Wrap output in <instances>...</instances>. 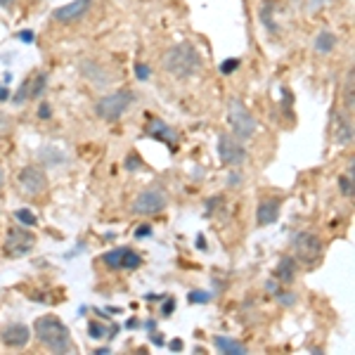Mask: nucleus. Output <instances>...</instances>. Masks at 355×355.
<instances>
[{"mask_svg":"<svg viewBox=\"0 0 355 355\" xmlns=\"http://www.w3.org/2000/svg\"><path fill=\"white\" fill-rule=\"evenodd\" d=\"M163 69L176 79H189L202 69V55L194 45H173L163 53Z\"/></svg>","mask_w":355,"mask_h":355,"instance_id":"f257e3e1","label":"nucleus"},{"mask_svg":"<svg viewBox=\"0 0 355 355\" xmlns=\"http://www.w3.org/2000/svg\"><path fill=\"white\" fill-rule=\"evenodd\" d=\"M36 337L40 339L43 346H48L53 353H69L71 351V337L69 329H66L64 322L55 315H43L36 320L34 325Z\"/></svg>","mask_w":355,"mask_h":355,"instance_id":"f03ea898","label":"nucleus"},{"mask_svg":"<svg viewBox=\"0 0 355 355\" xmlns=\"http://www.w3.org/2000/svg\"><path fill=\"white\" fill-rule=\"evenodd\" d=\"M133 100H135V97H133L131 90L111 92V95L97 100L95 111H97V116L105 118V121H118V118H121L128 111V107L133 105Z\"/></svg>","mask_w":355,"mask_h":355,"instance_id":"7ed1b4c3","label":"nucleus"},{"mask_svg":"<svg viewBox=\"0 0 355 355\" xmlns=\"http://www.w3.org/2000/svg\"><path fill=\"white\" fill-rule=\"evenodd\" d=\"M228 121H230V126H233L235 137H239V140H249V137L256 133V128H259L256 118L251 116V111L246 109V107L241 105L239 100H230V105H228Z\"/></svg>","mask_w":355,"mask_h":355,"instance_id":"20e7f679","label":"nucleus"},{"mask_svg":"<svg viewBox=\"0 0 355 355\" xmlns=\"http://www.w3.org/2000/svg\"><path fill=\"white\" fill-rule=\"evenodd\" d=\"M168 204V197L161 187H149L142 189L140 194L135 197L133 202V213L137 215H154V213H161Z\"/></svg>","mask_w":355,"mask_h":355,"instance_id":"39448f33","label":"nucleus"},{"mask_svg":"<svg viewBox=\"0 0 355 355\" xmlns=\"http://www.w3.org/2000/svg\"><path fill=\"white\" fill-rule=\"evenodd\" d=\"M322 256V241L313 233H301L294 239V261H301L306 265L317 263Z\"/></svg>","mask_w":355,"mask_h":355,"instance_id":"423d86ee","label":"nucleus"},{"mask_svg":"<svg viewBox=\"0 0 355 355\" xmlns=\"http://www.w3.org/2000/svg\"><path fill=\"white\" fill-rule=\"evenodd\" d=\"M34 244H36L34 233H29V230L24 228H10L8 235H5L3 251L10 259H19V256L29 254V251L34 249Z\"/></svg>","mask_w":355,"mask_h":355,"instance_id":"0eeeda50","label":"nucleus"},{"mask_svg":"<svg viewBox=\"0 0 355 355\" xmlns=\"http://www.w3.org/2000/svg\"><path fill=\"white\" fill-rule=\"evenodd\" d=\"M218 157L225 166H239L241 161L246 159V149L241 145L239 137H233L228 133L218 137Z\"/></svg>","mask_w":355,"mask_h":355,"instance_id":"6e6552de","label":"nucleus"},{"mask_svg":"<svg viewBox=\"0 0 355 355\" xmlns=\"http://www.w3.org/2000/svg\"><path fill=\"white\" fill-rule=\"evenodd\" d=\"M90 5H92V0H74V3L62 5V8L55 10L53 17H55V22H60V24H74L88 14Z\"/></svg>","mask_w":355,"mask_h":355,"instance_id":"1a4fd4ad","label":"nucleus"},{"mask_svg":"<svg viewBox=\"0 0 355 355\" xmlns=\"http://www.w3.org/2000/svg\"><path fill=\"white\" fill-rule=\"evenodd\" d=\"M19 187L27 194H40L48 187V176L38 166H27L19 173Z\"/></svg>","mask_w":355,"mask_h":355,"instance_id":"9d476101","label":"nucleus"},{"mask_svg":"<svg viewBox=\"0 0 355 355\" xmlns=\"http://www.w3.org/2000/svg\"><path fill=\"white\" fill-rule=\"evenodd\" d=\"M102 261H105V265H109V267H126V270H133V267H137L142 263L140 256H137L133 249H128V246L107 251V254L102 256Z\"/></svg>","mask_w":355,"mask_h":355,"instance_id":"9b49d317","label":"nucleus"},{"mask_svg":"<svg viewBox=\"0 0 355 355\" xmlns=\"http://www.w3.org/2000/svg\"><path fill=\"white\" fill-rule=\"evenodd\" d=\"M0 341L10 348H24L31 341V332L22 322H12V325H8L0 332Z\"/></svg>","mask_w":355,"mask_h":355,"instance_id":"f8f14e48","label":"nucleus"},{"mask_svg":"<svg viewBox=\"0 0 355 355\" xmlns=\"http://www.w3.org/2000/svg\"><path fill=\"white\" fill-rule=\"evenodd\" d=\"M334 140L341 147L353 145V116L334 114Z\"/></svg>","mask_w":355,"mask_h":355,"instance_id":"ddd939ff","label":"nucleus"},{"mask_svg":"<svg viewBox=\"0 0 355 355\" xmlns=\"http://www.w3.org/2000/svg\"><path fill=\"white\" fill-rule=\"evenodd\" d=\"M280 209L282 202L277 197H267L259 202V211H256V220L259 225H272L277 218H280Z\"/></svg>","mask_w":355,"mask_h":355,"instance_id":"4468645a","label":"nucleus"},{"mask_svg":"<svg viewBox=\"0 0 355 355\" xmlns=\"http://www.w3.org/2000/svg\"><path fill=\"white\" fill-rule=\"evenodd\" d=\"M149 135L159 137V140H163V142H166V145L171 147V149H176L178 133L173 131V128L168 126V123H163V121H154L152 126H149Z\"/></svg>","mask_w":355,"mask_h":355,"instance_id":"2eb2a0df","label":"nucleus"},{"mask_svg":"<svg viewBox=\"0 0 355 355\" xmlns=\"http://www.w3.org/2000/svg\"><path fill=\"white\" fill-rule=\"evenodd\" d=\"M294 275H296V261L291 256L280 259V263L275 267V280L282 282V285H289V282H294Z\"/></svg>","mask_w":355,"mask_h":355,"instance_id":"dca6fc26","label":"nucleus"},{"mask_svg":"<svg viewBox=\"0 0 355 355\" xmlns=\"http://www.w3.org/2000/svg\"><path fill=\"white\" fill-rule=\"evenodd\" d=\"M337 45V36L332 31H320L315 38V53L317 55H329Z\"/></svg>","mask_w":355,"mask_h":355,"instance_id":"f3484780","label":"nucleus"},{"mask_svg":"<svg viewBox=\"0 0 355 355\" xmlns=\"http://www.w3.org/2000/svg\"><path fill=\"white\" fill-rule=\"evenodd\" d=\"M355 76L353 71H348V79L343 83V107H346V114L353 116V109H355Z\"/></svg>","mask_w":355,"mask_h":355,"instance_id":"a211bd4d","label":"nucleus"},{"mask_svg":"<svg viewBox=\"0 0 355 355\" xmlns=\"http://www.w3.org/2000/svg\"><path fill=\"white\" fill-rule=\"evenodd\" d=\"M215 348H218L220 353H228V355H244L246 348L241 346V343L233 341V339H225V337H215L213 339Z\"/></svg>","mask_w":355,"mask_h":355,"instance_id":"6ab92c4d","label":"nucleus"},{"mask_svg":"<svg viewBox=\"0 0 355 355\" xmlns=\"http://www.w3.org/2000/svg\"><path fill=\"white\" fill-rule=\"evenodd\" d=\"M38 157H40V161L48 163V166H60V163L64 161V154H62L60 149H57V147H53V145L40 149Z\"/></svg>","mask_w":355,"mask_h":355,"instance_id":"aec40b11","label":"nucleus"},{"mask_svg":"<svg viewBox=\"0 0 355 355\" xmlns=\"http://www.w3.org/2000/svg\"><path fill=\"white\" fill-rule=\"evenodd\" d=\"M45 83H48L45 74H36L34 79H29V97H38L45 90Z\"/></svg>","mask_w":355,"mask_h":355,"instance_id":"412c9836","label":"nucleus"},{"mask_svg":"<svg viewBox=\"0 0 355 355\" xmlns=\"http://www.w3.org/2000/svg\"><path fill=\"white\" fill-rule=\"evenodd\" d=\"M339 187H341V194L348 199H353V163L348 168V176H341L339 178Z\"/></svg>","mask_w":355,"mask_h":355,"instance_id":"4be33fe9","label":"nucleus"},{"mask_svg":"<svg viewBox=\"0 0 355 355\" xmlns=\"http://www.w3.org/2000/svg\"><path fill=\"white\" fill-rule=\"evenodd\" d=\"M14 215H17V220H19V223H22V225H27V228H31V225H36V215L31 213L29 209H19Z\"/></svg>","mask_w":355,"mask_h":355,"instance_id":"5701e85b","label":"nucleus"},{"mask_svg":"<svg viewBox=\"0 0 355 355\" xmlns=\"http://www.w3.org/2000/svg\"><path fill=\"white\" fill-rule=\"evenodd\" d=\"M88 334L92 339H102V337H107V329L100 325V322H90V327H88Z\"/></svg>","mask_w":355,"mask_h":355,"instance_id":"b1692460","label":"nucleus"},{"mask_svg":"<svg viewBox=\"0 0 355 355\" xmlns=\"http://www.w3.org/2000/svg\"><path fill=\"white\" fill-rule=\"evenodd\" d=\"M209 301H211L209 291H192L189 294V303H209Z\"/></svg>","mask_w":355,"mask_h":355,"instance_id":"393cba45","label":"nucleus"},{"mask_svg":"<svg viewBox=\"0 0 355 355\" xmlns=\"http://www.w3.org/2000/svg\"><path fill=\"white\" fill-rule=\"evenodd\" d=\"M237 66H239V60H225L223 64H220V71H223V74H233V71H237Z\"/></svg>","mask_w":355,"mask_h":355,"instance_id":"a878e982","label":"nucleus"},{"mask_svg":"<svg viewBox=\"0 0 355 355\" xmlns=\"http://www.w3.org/2000/svg\"><path fill=\"white\" fill-rule=\"evenodd\" d=\"M10 131H12V121L8 116H0V137L8 135Z\"/></svg>","mask_w":355,"mask_h":355,"instance_id":"bb28decb","label":"nucleus"},{"mask_svg":"<svg viewBox=\"0 0 355 355\" xmlns=\"http://www.w3.org/2000/svg\"><path fill=\"white\" fill-rule=\"evenodd\" d=\"M135 76L140 81H147L149 79V66L147 64H135Z\"/></svg>","mask_w":355,"mask_h":355,"instance_id":"cd10ccee","label":"nucleus"},{"mask_svg":"<svg viewBox=\"0 0 355 355\" xmlns=\"http://www.w3.org/2000/svg\"><path fill=\"white\" fill-rule=\"evenodd\" d=\"M173 308H176V301H173V298H166V301H163V306H161V313H163V315H171Z\"/></svg>","mask_w":355,"mask_h":355,"instance_id":"c85d7f7f","label":"nucleus"},{"mask_svg":"<svg viewBox=\"0 0 355 355\" xmlns=\"http://www.w3.org/2000/svg\"><path fill=\"white\" fill-rule=\"evenodd\" d=\"M327 0H308L306 3V8H308V12H315L317 8H322V5H325Z\"/></svg>","mask_w":355,"mask_h":355,"instance_id":"c756f323","label":"nucleus"},{"mask_svg":"<svg viewBox=\"0 0 355 355\" xmlns=\"http://www.w3.org/2000/svg\"><path fill=\"white\" fill-rule=\"evenodd\" d=\"M126 168H128V171H135V168H140V159H135V157H128Z\"/></svg>","mask_w":355,"mask_h":355,"instance_id":"7c9ffc66","label":"nucleus"},{"mask_svg":"<svg viewBox=\"0 0 355 355\" xmlns=\"http://www.w3.org/2000/svg\"><path fill=\"white\" fill-rule=\"evenodd\" d=\"M50 114H53V111H50V105H40L38 107V116L40 118H50Z\"/></svg>","mask_w":355,"mask_h":355,"instance_id":"2f4dec72","label":"nucleus"},{"mask_svg":"<svg viewBox=\"0 0 355 355\" xmlns=\"http://www.w3.org/2000/svg\"><path fill=\"white\" fill-rule=\"evenodd\" d=\"M147 235H152V228H149V225H142V228L135 230V237H147Z\"/></svg>","mask_w":355,"mask_h":355,"instance_id":"473e14b6","label":"nucleus"},{"mask_svg":"<svg viewBox=\"0 0 355 355\" xmlns=\"http://www.w3.org/2000/svg\"><path fill=\"white\" fill-rule=\"evenodd\" d=\"M239 173H230V178H228V185L230 187H237V185H239Z\"/></svg>","mask_w":355,"mask_h":355,"instance_id":"72a5a7b5","label":"nucleus"},{"mask_svg":"<svg viewBox=\"0 0 355 355\" xmlns=\"http://www.w3.org/2000/svg\"><path fill=\"white\" fill-rule=\"evenodd\" d=\"M168 348H171V351H183V341H180V339H173V341L168 343Z\"/></svg>","mask_w":355,"mask_h":355,"instance_id":"f704fd0d","label":"nucleus"},{"mask_svg":"<svg viewBox=\"0 0 355 355\" xmlns=\"http://www.w3.org/2000/svg\"><path fill=\"white\" fill-rule=\"evenodd\" d=\"M149 339H152V343H157V346H163V337H161V334H159V332H154Z\"/></svg>","mask_w":355,"mask_h":355,"instance_id":"c9c22d12","label":"nucleus"},{"mask_svg":"<svg viewBox=\"0 0 355 355\" xmlns=\"http://www.w3.org/2000/svg\"><path fill=\"white\" fill-rule=\"evenodd\" d=\"M19 38H22L24 43H31V40H34V34H31V31H22V34H19Z\"/></svg>","mask_w":355,"mask_h":355,"instance_id":"e433bc0d","label":"nucleus"},{"mask_svg":"<svg viewBox=\"0 0 355 355\" xmlns=\"http://www.w3.org/2000/svg\"><path fill=\"white\" fill-rule=\"evenodd\" d=\"M14 5V0H0V8H5V10H10Z\"/></svg>","mask_w":355,"mask_h":355,"instance_id":"4c0bfd02","label":"nucleus"},{"mask_svg":"<svg viewBox=\"0 0 355 355\" xmlns=\"http://www.w3.org/2000/svg\"><path fill=\"white\" fill-rule=\"evenodd\" d=\"M3 183H5V176H3V168H0V187H3Z\"/></svg>","mask_w":355,"mask_h":355,"instance_id":"58836bf2","label":"nucleus"},{"mask_svg":"<svg viewBox=\"0 0 355 355\" xmlns=\"http://www.w3.org/2000/svg\"><path fill=\"white\" fill-rule=\"evenodd\" d=\"M8 97V90H0V100H5Z\"/></svg>","mask_w":355,"mask_h":355,"instance_id":"ea45409f","label":"nucleus"}]
</instances>
